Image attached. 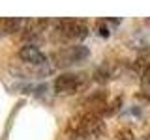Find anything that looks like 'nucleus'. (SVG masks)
Instances as JSON below:
<instances>
[{
  "label": "nucleus",
  "mask_w": 150,
  "mask_h": 140,
  "mask_svg": "<svg viewBox=\"0 0 150 140\" xmlns=\"http://www.w3.org/2000/svg\"><path fill=\"white\" fill-rule=\"evenodd\" d=\"M103 131H105V123L101 120V114L90 110L73 116L68 123V134L75 140H94L101 136Z\"/></svg>",
  "instance_id": "f257e3e1"
},
{
  "label": "nucleus",
  "mask_w": 150,
  "mask_h": 140,
  "mask_svg": "<svg viewBox=\"0 0 150 140\" xmlns=\"http://www.w3.org/2000/svg\"><path fill=\"white\" fill-rule=\"evenodd\" d=\"M86 82H88V78L84 73H64L54 80V90L58 93L68 95V93L81 92L86 86Z\"/></svg>",
  "instance_id": "7ed1b4c3"
},
{
  "label": "nucleus",
  "mask_w": 150,
  "mask_h": 140,
  "mask_svg": "<svg viewBox=\"0 0 150 140\" xmlns=\"http://www.w3.org/2000/svg\"><path fill=\"white\" fill-rule=\"evenodd\" d=\"M84 58H88V49H84L81 45L66 47V49H60L58 52L54 54L56 65H60V67H68V65H71V64H79V62H83Z\"/></svg>",
  "instance_id": "20e7f679"
},
{
  "label": "nucleus",
  "mask_w": 150,
  "mask_h": 140,
  "mask_svg": "<svg viewBox=\"0 0 150 140\" xmlns=\"http://www.w3.org/2000/svg\"><path fill=\"white\" fill-rule=\"evenodd\" d=\"M19 56H21L23 62L32 64V65H45L47 64V56L34 45H25L19 50Z\"/></svg>",
  "instance_id": "39448f33"
},
{
  "label": "nucleus",
  "mask_w": 150,
  "mask_h": 140,
  "mask_svg": "<svg viewBox=\"0 0 150 140\" xmlns=\"http://www.w3.org/2000/svg\"><path fill=\"white\" fill-rule=\"evenodd\" d=\"M143 82L144 84H150V58L143 65Z\"/></svg>",
  "instance_id": "423d86ee"
},
{
  "label": "nucleus",
  "mask_w": 150,
  "mask_h": 140,
  "mask_svg": "<svg viewBox=\"0 0 150 140\" xmlns=\"http://www.w3.org/2000/svg\"><path fill=\"white\" fill-rule=\"evenodd\" d=\"M88 36V24L83 19H60L54 21L53 26V39L62 43L81 41Z\"/></svg>",
  "instance_id": "f03ea898"
},
{
  "label": "nucleus",
  "mask_w": 150,
  "mask_h": 140,
  "mask_svg": "<svg viewBox=\"0 0 150 140\" xmlns=\"http://www.w3.org/2000/svg\"><path fill=\"white\" fill-rule=\"evenodd\" d=\"M143 140H150V133H148V134H144V138H143Z\"/></svg>",
  "instance_id": "6e6552de"
},
{
  "label": "nucleus",
  "mask_w": 150,
  "mask_h": 140,
  "mask_svg": "<svg viewBox=\"0 0 150 140\" xmlns=\"http://www.w3.org/2000/svg\"><path fill=\"white\" fill-rule=\"evenodd\" d=\"M118 140H135L133 138V133H131L129 129H122V131H118Z\"/></svg>",
  "instance_id": "0eeeda50"
}]
</instances>
